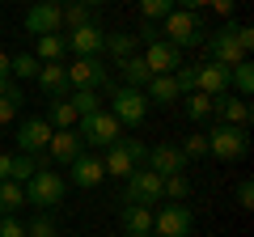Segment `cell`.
Segmentation results:
<instances>
[{"label": "cell", "mask_w": 254, "mask_h": 237, "mask_svg": "<svg viewBox=\"0 0 254 237\" xmlns=\"http://www.w3.org/2000/svg\"><path fill=\"white\" fill-rule=\"evenodd\" d=\"M195 89L208 93V98L225 93V89H229V68L216 64V59H208V64H195Z\"/></svg>", "instance_id": "cell-20"}, {"label": "cell", "mask_w": 254, "mask_h": 237, "mask_svg": "<svg viewBox=\"0 0 254 237\" xmlns=\"http://www.w3.org/2000/svg\"><path fill=\"white\" fill-rule=\"evenodd\" d=\"M110 115L119 118V127H140V123L148 118V98H144V89L115 85V89H110Z\"/></svg>", "instance_id": "cell-7"}, {"label": "cell", "mask_w": 254, "mask_h": 237, "mask_svg": "<svg viewBox=\"0 0 254 237\" xmlns=\"http://www.w3.org/2000/svg\"><path fill=\"white\" fill-rule=\"evenodd\" d=\"M195 233V212L187 203H161L153 212V237H190Z\"/></svg>", "instance_id": "cell-8"}, {"label": "cell", "mask_w": 254, "mask_h": 237, "mask_svg": "<svg viewBox=\"0 0 254 237\" xmlns=\"http://www.w3.org/2000/svg\"><path fill=\"white\" fill-rule=\"evenodd\" d=\"M237 203H242V208H254V182H250V178L237 182Z\"/></svg>", "instance_id": "cell-41"}, {"label": "cell", "mask_w": 254, "mask_h": 237, "mask_svg": "<svg viewBox=\"0 0 254 237\" xmlns=\"http://www.w3.org/2000/svg\"><path fill=\"white\" fill-rule=\"evenodd\" d=\"M119 225H123L127 237H148V233H153V208L123 203V208H119Z\"/></svg>", "instance_id": "cell-21"}, {"label": "cell", "mask_w": 254, "mask_h": 237, "mask_svg": "<svg viewBox=\"0 0 254 237\" xmlns=\"http://www.w3.org/2000/svg\"><path fill=\"white\" fill-rule=\"evenodd\" d=\"M203 47H208V59L233 68V64H242L246 55L254 51V30L250 26H237V21H225L216 34L203 38Z\"/></svg>", "instance_id": "cell-1"}, {"label": "cell", "mask_w": 254, "mask_h": 237, "mask_svg": "<svg viewBox=\"0 0 254 237\" xmlns=\"http://www.w3.org/2000/svg\"><path fill=\"white\" fill-rule=\"evenodd\" d=\"M38 68H43V64H38V55L34 51H21V55H9V76H13V81H34V76H38Z\"/></svg>", "instance_id": "cell-28"}, {"label": "cell", "mask_w": 254, "mask_h": 237, "mask_svg": "<svg viewBox=\"0 0 254 237\" xmlns=\"http://www.w3.org/2000/svg\"><path fill=\"white\" fill-rule=\"evenodd\" d=\"M148 237H153V233H148Z\"/></svg>", "instance_id": "cell-49"}, {"label": "cell", "mask_w": 254, "mask_h": 237, "mask_svg": "<svg viewBox=\"0 0 254 237\" xmlns=\"http://www.w3.org/2000/svg\"><path fill=\"white\" fill-rule=\"evenodd\" d=\"M178 148H182L187 157H203V153H208V136H203V131H195V136H187Z\"/></svg>", "instance_id": "cell-38"}, {"label": "cell", "mask_w": 254, "mask_h": 237, "mask_svg": "<svg viewBox=\"0 0 254 237\" xmlns=\"http://www.w3.org/2000/svg\"><path fill=\"white\" fill-rule=\"evenodd\" d=\"M76 136L85 140V148H110L123 136V127H119V118L110 115V110H93V115L76 118Z\"/></svg>", "instance_id": "cell-5"}, {"label": "cell", "mask_w": 254, "mask_h": 237, "mask_svg": "<svg viewBox=\"0 0 254 237\" xmlns=\"http://www.w3.org/2000/svg\"><path fill=\"white\" fill-rule=\"evenodd\" d=\"M38 170H43V165H38V157H30V153H13V161H9V182H21V186H26Z\"/></svg>", "instance_id": "cell-29"}, {"label": "cell", "mask_w": 254, "mask_h": 237, "mask_svg": "<svg viewBox=\"0 0 254 237\" xmlns=\"http://www.w3.org/2000/svg\"><path fill=\"white\" fill-rule=\"evenodd\" d=\"M106 178V165H102L98 153H81L72 165H68V182L72 186H85V191H93V186Z\"/></svg>", "instance_id": "cell-15"}, {"label": "cell", "mask_w": 254, "mask_h": 237, "mask_svg": "<svg viewBox=\"0 0 254 237\" xmlns=\"http://www.w3.org/2000/svg\"><path fill=\"white\" fill-rule=\"evenodd\" d=\"M119 72H123V85H131V89H144V85L153 81V72H148V64H144V55L119 59Z\"/></svg>", "instance_id": "cell-25"}, {"label": "cell", "mask_w": 254, "mask_h": 237, "mask_svg": "<svg viewBox=\"0 0 254 237\" xmlns=\"http://www.w3.org/2000/svg\"><path fill=\"white\" fill-rule=\"evenodd\" d=\"M212 9H216V13H220V17H225V21H229V13H233V9H237V4H233V0H212Z\"/></svg>", "instance_id": "cell-42"}, {"label": "cell", "mask_w": 254, "mask_h": 237, "mask_svg": "<svg viewBox=\"0 0 254 237\" xmlns=\"http://www.w3.org/2000/svg\"><path fill=\"white\" fill-rule=\"evenodd\" d=\"M212 118L216 123H229V127H250V102L225 89V93L212 98Z\"/></svg>", "instance_id": "cell-12"}, {"label": "cell", "mask_w": 254, "mask_h": 237, "mask_svg": "<svg viewBox=\"0 0 254 237\" xmlns=\"http://www.w3.org/2000/svg\"><path fill=\"white\" fill-rule=\"evenodd\" d=\"M34 81H38V89H43L47 98H68V93H72V85H68V64H64V59L43 64Z\"/></svg>", "instance_id": "cell-19"}, {"label": "cell", "mask_w": 254, "mask_h": 237, "mask_svg": "<svg viewBox=\"0 0 254 237\" xmlns=\"http://www.w3.org/2000/svg\"><path fill=\"white\" fill-rule=\"evenodd\" d=\"M144 165L157 174V178H170V174H187L190 170V157L182 153L178 144H153L144 157Z\"/></svg>", "instance_id": "cell-11"}, {"label": "cell", "mask_w": 254, "mask_h": 237, "mask_svg": "<svg viewBox=\"0 0 254 237\" xmlns=\"http://www.w3.org/2000/svg\"><path fill=\"white\" fill-rule=\"evenodd\" d=\"M148 157V144L136 136H119L115 144L106 148V157H102V165H106V174H115V178H127L131 170H140Z\"/></svg>", "instance_id": "cell-3"}, {"label": "cell", "mask_w": 254, "mask_h": 237, "mask_svg": "<svg viewBox=\"0 0 254 237\" xmlns=\"http://www.w3.org/2000/svg\"><path fill=\"white\" fill-rule=\"evenodd\" d=\"M144 98L148 106H170V102H178V85H174V76H153V81L144 85Z\"/></svg>", "instance_id": "cell-24"}, {"label": "cell", "mask_w": 254, "mask_h": 237, "mask_svg": "<svg viewBox=\"0 0 254 237\" xmlns=\"http://www.w3.org/2000/svg\"><path fill=\"white\" fill-rule=\"evenodd\" d=\"M182 110H187V118L190 123H203V118H212V98L208 93H182Z\"/></svg>", "instance_id": "cell-30"}, {"label": "cell", "mask_w": 254, "mask_h": 237, "mask_svg": "<svg viewBox=\"0 0 254 237\" xmlns=\"http://www.w3.org/2000/svg\"><path fill=\"white\" fill-rule=\"evenodd\" d=\"M187 195H190V178H187V174H170V178H161V199L182 203Z\"/></svg>", "instance_id": "cell-33"}, {"label": "cell", "mask_w": 254, "mask_h": 237, "mask_svg": "<svg viewBox=\"0 0 254 237\" xmlns=\"http://www.w3.org/2000/svg\"><path fill=\"white\" fill-rule=\"evenodd\" d=\"M144 64H148V72H153V76H170L174 68H182V51H178V47H170L165 38H157V43L144 47Z\"/></svg>", "instance_id": "cell-16"}, {"label": "cell", "mask_w": 254, "mask_h": 237, "mask_svg": "<svg viewBox=\"0 0 254 237\" xmlns=\"http://www.w3.org/2000/svg\"><path fill=\"white\" fill-rule=\"evenodd\" d=\"M21 102H26L21 85L13 81V76H4V81H0V123H13V118L21 115Z\"/></svg>", "instance_id": "cell-22"}, {"label": "cell", "mask_w": 254, "mask_h": 237, "mask_svg": "<svg viewBox=\"0 0 254 237\" xmlns=\"http://www.w3.org/2000/svg\"><path fill=\"white\" fill-rule=\"evenodd\" d=\"M9 161H13V153H0V182L9 178Z\"/></svg>", "instance_id": "cell-44"}, {"label": "cell", "mask_w": 254, "mask_h": 237, "mask_svg": "<svg viewBox=\"0 0 254 237\" xmlns=\"http://www.w3.org/2000/svg\"><path fill=\"white\" fill-rule=\"evenodd\" d=\"M161 38L170 47H203V38H208V30H203V17L190 9H174L170 17L161 21Z\"/></svg>", "instance_id": "cell-2"}, {"label": "cell", "mask_w": 254, "mask_h": 237, "mask_svg": "<svg viewBox=\"0 0 254 237\" xmlns=\"http://www.w3.org/2000/svg\"><path fill=\"white\" fill-rule=\"evenodd\" d=\"M102 47H106V30H102L98 21H89V26H76L72 34H68V51H76V55H93V59H98Z\"/></svg>", "instance_id": "cell-18"}, {"label": "cell", "mask_w": 254, "mask_h": 237, "mask_svg": "<svg viewBox=\"0 0 254 237\" xmlns=\"http://www.w3.org/2000/svg\"><path fill=\"white\" fill-rule=\"evenodd\" d=\"M47 144H51V123L47 118H21L17 123V153H47Z\"/></svg>", "instance_id": "cell-13"}, {"label": "cell", "mask_w": 254, "mask_h": 237, "mask_svg": "<svg viewBox=\"0 0 254 237\" xmlns=\"http://www.w3.org/2000/svg\"><path fill=\"white\" fill-rule=\"evenodd\" d=\"M68 85L72 89H110V72L102 59H93V55H76V64L68 68Z\"/></svg>", "instance_id": "cell-10"}, {"label": "cell", "mask_w": 254, "mask_h": 237, "mask_svg": "<svg viewBox=\"0 0 254 237\" xmlns=\"http://www.w3.org/2000/svg\"><path fill=\"white\" fill-rule=\"evenodd\" d=\"M60 17H64V26H68V30H76V26H89L93 9L76 0V4H60Z\"/></svg>", "instance_id": "cell-36"}, {"label": "cell", "mask_w": 254, "mask_h": 237, "mask_svg": "<svg viewBox=\"0 0 254 237\" xmlns=\"http://www.w3.org/2000/svg\"><path fill=\"white\" fill-rule=\"evenodd\" d=\"M81 4H89V9H98V4H106V0H81Z\"/></svg>", "instance_id": "cell-46"}, {"label": "cell", "mask_w": 254, "mask_h": 237, "mask_svg": "<svg viewBox=\"0 0 254 237\" xmlns=\"http://www.w3.org/2000/svg\"><path fill=\"white\" fill-rule=\"evenodd\" d=\"M136 4H140V17H144V21H157V26L178 9V0H136Z\"/></svg>", "instance_id": "cell-34"}, {"label": "cell", "mask_w": 254, "mask_h": 237, "mask_svg": "<svg viewBox=\"0 0 254 237\" xmlns=\"http://www.w3.org/2000/svg\"><path fill=\"white\" fill-rule=\"evenodd\" d=\"M47 4H64V0H47Z\"/></svg>", "instance_id": "cell-47"}, {"label": "cell", "mask_w": 254, "mask_h": 237, "mask_svg": "<svg viewBox=\"0 0 254 237\" xmlns=\"http://www.w3.org/2000/svg\"><path fill=\"white\" fill-rule=\"evenodd\" d=\"M64 191H68V182H64L55 170H38L26 182V203L38 208V212H55L64 203Z\"/></svg>", "instance_id": "cell-6"}, {"label": "cell", "mask_w": 254, "mask_h": 237, "mask_svg": "<svg viewBox=\"0 0 254 237\" xmlns=\"http://www.w3.org/2000/svg\"><path fill=\"white\" fill-rule=\"evenodd\" d=\"M233 4H246V0H233Z\"/></svg>", "instance_id": "cell-48"}, {"label": "cell", "mask_w": 254, "mask_h": 237, "mask_svg": "<svg viewBox=\"0 0 254 237\" xmlns=\"http://www.w3.org/2000/svg\"><path fill=\"white\" fill-rule=\"evenodd\" d=\"M47 123H51V131H68V127H76V110H72V102L68 98H51L47 102Z\"/></svg>", "instance_id": "cell-23"}, {"label": "cell", "mask_w": 254, "mask_h": 237, "mask_svg": "<svg viewBox=\"0 0 254 237\" xmlns=\"http://www.w3.org/2000/svg\"><path fill=\"white\" fill-rule=\"evenodd\" d=\"M26 30H30L34 38H43V34H60V30H64L60 4H47V0L30 4V9H26Z\"/></svg>", "instance_id": "cell-14"}, {"label": "cell", "mask_w": 254, "mask_h": 237, "mask_svg": "<svg viewBox=\"0 0 254 237\" xmlns=\"http://www.w3.org/2000/svg\"><path fill=\"white\" fill-rule=\"evenodd\" d=\"M229 85L237 89V98H250V89H254V64L250 59H242V64L229 68Z\"/></svg>", "instance_id": "cell-32"}, {"label": "cell", "mask_w": 254, "mask_h": 237, "mask_svg": "<svg viewBox=\"0 0 254 237\" xmlns=\"http://www.w3.org/2000/svg\"><path fill=\"white\" fill-rule=\"evenodd\" d=\"M0 237H26V225L17 216H0Z\"/></svg>", "instance_id": "cell-39"}, {"label": "cell", "mask_w": 254, "mask_h": 237, "mask_svg": "<svg viewBox=\"0 0 254 237\" xmlns=\"http://www.w3.org/2000/svg\"><path fill=\"white\" fill-rule=\"evenodd\" d=\"M26 237H60V225H55L51 212H38V216L26 225Z\"/></svg>", "instance_id": "cell-37"}, {"label": "cell", "mask_w": 254, "mask_h": 237, "mask_svg": "<svg viewBox=\"0 0 254 237\" xmlns=\"http://www.w3.org/2000/svg\"><path fill=\"white\" fill-rule=\"evenodd\" d=\"M127 191H123V203H140V208H153V203H165L161 199V178H157L148 165H140V170H131L123 178Z\"/></svg>", "instance_id": "cell-9"}, {"label": "cell", "mask_w": 254, "mask_h": 237, "mask_svg": "<svg viewBox=\"0 0 254 237\" xmlns=\"http://www.w3.org/2000/svg\"><path fill=\"white\" fill-rule=\"evenodd\" d=\"M212 0H178V9H190V13H199V9H208Z\"/></svg>", "instance_id": "cell-43"}, {"label": "cell", "mask_w": 254, "mask_h": 237, "mask_svg": "<svg viewBox=\"0 0 254 237\" xmlns=\"http://www.w3.org/2000/svg\"><path fill=\"white\" fill-rule=\"evenodd\" d=\"M68 102H72L76 118H81V115H93V110H102V102H98V89H72V93H68Z\"/></svg>", "instance_id": "cell-35"}, {"label": "cell", "mask_w": 254, "mask_h": 237, "mask_svg": "<svg viewBox=\"0 0 254 237\" xmlns=\"http://www.w3.org/2000/svg\"><path fill=\"white\" fill-rule=\"evenodd\" d=\"M34 55H38V64H55V59L68 55V38L64 34H43L38 47H34Z\"/></svg>", "instance_id": "cell-27"}, {"label": "cell", "mask_w": 254, "mask_h": 237, "mask_svg": "<svg viewBox=\"0 0 254 237\" xmlns=\"http://www.w3.org/2000/svg\"><path fill=\"white\" fill-rule=\"evenodd\" d=\"M208 136V153L216 157V161H242L246 153H250V127H229V123H216L212 131H203Z\"/></svg>", "instance_id": "cell-4"}, {"label": "cell", "mask_w": 254, "mask_h": 237, "mask_svg": "<svg viewBox=\"0 0 254 237\" xmlns=\"http://www.w3.org/2000/svg\"><path fill=\"white\" fill-rule=\"evenodd\" d=\"M26 208V186L21 182H0V216H17V212Z\"/></svg>", "instance_id": "cell-26"}, {"label": "cell", "mask_w": 254, "mask_h": 237, "mask_svg": "<svg viewBox=\"0 0 254 237\" xmlns=\"http://www.w3.org/2000/svg\"><path fill=\"white\" fill-rule=\"evenodd\" d=\"M136 38H140V47H148V43H157V38H161V26H157V21H140V30H136Z\"/></svg>", "instance_id": "cell-40"}, {"label": "cell", "mask_w": 254, "mask_h": 237, "mask_svg": "<svg viewBox=\"0 0 254 237\" xmlns=\"http://www.w3.org/2000/svg\"><path fill=\"white\" fill-rule=\"evenodd\" d=\"M81 153H85V140L76 136V127H68V131H51V144H47V157H51L55 165H72Z\"/></svg>", "instance_id": "cell-17"}, {"label": "cell", "mask_w": 254, "mask_h": 237, "mask_svg": "<svg viewBox=\"0 0 254 237\" xmlns=\"http://www.w3.org/2000/svg\"><path fill=\"white\" fill-rule=\"evenodd\" d=\"M102 51H110L115 59H131V55H140V38L136 34H106Z\"/></svg>", "instance_id": "cell-31"}, {"label": "cell", "mask_w": 254, "mask_h": 237, "mask_svg": "<svg viewBox=\"0 0 254 237\" xmlns=\"http://www.w3.org/2000/svg\"><path fill=\"white\" fill-rule=\"evenodd\" d=\"M4 76H9V55L0 51V81H4Z\"/></svg>", "instance_id": "cell-45"}]
</instances>
